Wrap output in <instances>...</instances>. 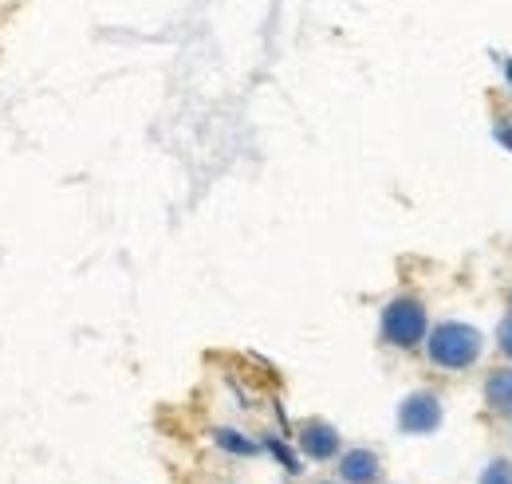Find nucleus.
<instances>
[{"label":"nucleus","instance_id":"1","mask_svg":"<svg viewBox=\"0 0 512 484\" xmlns=\"http://www.w3.org/2000/svg\"><path fill=\"white\" fill-rule=\"evenodd\" d=\"M422 351H426V363L434 370L465 374L485 359V335L465 319H442V323H430Z\"/></svg>","mask_w":512,"mask_h":484},{"label":"nucleus","instance_id":"14","mask_svg":"<svg viewBox=\"0 0 512 484\" xmlns=\"http://www.w3.org/2000/svg\"><path fill=\"white\" fill-rule=\"evenodd\" d=\"M509 307H512V292H509Z\"/></svg>","mask_w":512,"mask_h":484},{"label":"nucleus","instance_id":"12","mask_svg":"<svg viewBox=\"0 0 512 484\" xmlns=\"http://www.w3.org/2000/svg\"><path fill=\"white\" fill-rule=\"evenodd\" d=\"M501 75H505V91L512 95V56H505V60H501Z\"/></svg>","mask_w":512,"mask_h":484},{"label":"nucleus","instance_id":"15","mask_svg":"<svg viewBox=\"0 0 512 484\" xmlns=\"http://www.w3.org/2000/svg\"><path fill=\"white\" fill-rule=\"evenodd\" d=\"M379 484H383V481H379Z\"/></svg>","mask_w":512,"mask_h":484},{"label":"nucleus","instance_id":"7","mask_svg":"<svg viewBox=\"0 0 512 484\" xmlns=\"http://www.w3.org/2000/svg\"><path fill=\"white\" fill-rule=\"evenodd\" d=\"M213 445H217L221 453H233V457H256V453H260V441H253L249 433H241V429H233V425H217V429H213Z\"/></svg>","mask_w":512,"mask_h":484},{"label":"nucleus","instance_id":"3","mask_svg":"<svg viewBox=\"0 0 512 484\" xmlns=\"http://www.w3.org/2000/svg\"><path fill=\"white\" fill-rule=\"evenodd\" d=\"M442 422H446V402H442L438 390H414V394H406L398 402V414H394L398 433H406V437H430V433L442 429Z\"/></svg>","mask_w":512,"mask_h":484},{"label":"nucleus","instance_id":"10","mask_svg":"<svg viewBox=\"0 0 512 484\" xmlns=\"http://www.w3.org/2000/svg\"><path fill=\"white\" fill-rule=\"evenodd\" d=\"M497 351L505 355V363H512V307L509 315L501 319V327H497Z\"/></svg>","mask_w":512,"mask_h":484},{"label":"nucleus","instance_id":"8","mask_svg":"<svg viewBox=\"0 0 512 484\" xmlns=\"http://www.w3.org/2000/svg\"><path fill=\"white\" fill-rule=\"evenodd\" d=\"M260 449H264V453H272V457L284 465V473H288V477H300V469H304V465H300L296 449H292L284 437H276V433H264V437H260Z\"/></svg>","mask_w":512,"mask_h":484},{"label":"nucleus","instance_id":"13","mask_svg":"<svg viewBox=\"0 0 512 484\" xmlns=\"http://www.w3.org/2000/svg\"><path fill=\"white\" fill-rule=\"evenodd\" d=\"M312 484H339V481H312Z\"/></svg>","mask_w":512,"mask_h":484},{"label":"nucleus","instance_id":"5","mask_svg":"<svg viewBox=\"0 0 512 484\" xmlns=\"http://www.w3.org/2000/svg\"><path fill=\"white\" fill-rule=\"evenodd\" d=\"M335 481L339 484H379L383 481V457L367 445L343 449L335 457Z\"/></svg>","mask_w":512,"mask_h":484},{"label":"nucleus","instance_id":"11","mask_svg":"<svg viewBox=\"0 0 512 484\" xmlns=\"http://www.w3.org/2000/svg\"><path fill=\"white\" fill-rule=\"evenodd\" d=\"M493 138H497L501 150L512 154V115H497V119H493Z\"/></svg>","mask_w":512,"mask_h":484},{"label":"nucleus","instance_id":"4","mask_svg":"<svg viewBox=\"0 0 512 484\" xmlns=\"http://www.w3.org/2000/svg\"><path fill=\"white\" fill-rule=\"evenodd\" d=\"M292 445H296V453L304 461L327 465V461H335L343 453V433L327 418H304V422H296V441Z\"/></svg>","mask_w":512,"mask_h":484},{"label":"nucleus","instance_id":"9","mask_svg":"<svg viewBox=\"0 0 512 484\" xmlns=\"http://www.w3.org/2000/svg\"><path fill=\"white\" fill-rule=\"evenodd\" d=\"M477 484H512V461L509 457H493Z\"/></svg>","mask_w":512,"mask_h":484},{"label":"nucleus","instance_id":"6","mask_svg":"<svg viewBox=\"0 0 512 484\" xmlns=\"http://www.w3.org/2000/svg\"><path fill=\"white\" fill-rule=\"evenodd\" d=\"M481 394H485V410H489L493 418H512V363L493 366V370L485 374Z\"/></svg>","mask_w":512,"mask_h":484},{"label":"nucleus","instance_id":"2","mask_svg":"<svg viewBox=\"0 0 512 484\" xmlns=\"http://www.w3.org/2000/svg\"><path fill=\"white\" fill-rule=\"evenodd\" d=\"M430 335V307L410 296V292H398L383 303L379 311V339H383L390 351H422Z\"/></svg>","mask_w":512,"mask_h":484}]
</instances>
